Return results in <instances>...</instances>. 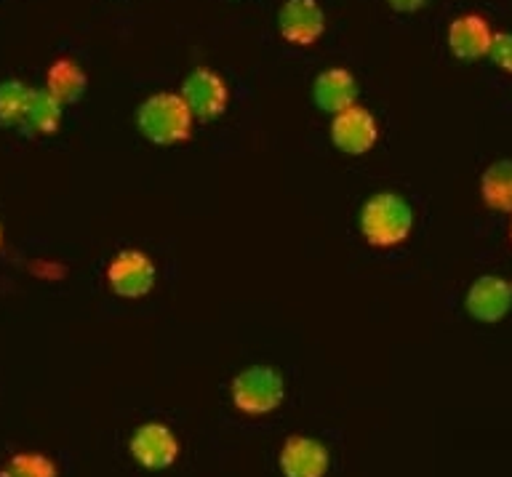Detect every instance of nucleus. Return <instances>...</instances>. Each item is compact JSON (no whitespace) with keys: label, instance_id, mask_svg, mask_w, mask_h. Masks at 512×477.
Returning a JSON list of instances; mask_svg holds the SVG:
<instances>
[{"label":"nucleus","instance_id":"nucleus-1","mask_svg":"<svg viewBox=\"0 0 512 477\" xmlns=\"http://www.w3.org/2000/svg\"><path fill=\"white\" fill-rule=\"evenodd\" d=\"M358 224L368 246H400L414 230V208L398 192H376L360 208Z\"/></svg>","mask_w":512,"mask_h":477},{"label":"nucleus","instance_id":"nucleus-2","mask_svg":"<svg viewBox=\"0 0 512 477\" xmlns=\"http://www.w3.org/2000/svg\"><path fill=\"white\" fill-rule=\"evenodd\" d=\"M136 128L147 142L158 147L187 142L192 136V112L182 94L158 91L147 96L136 110Z\"/></svg>","mask_w":512,"mask_h":477},{"label":"nucleus","instance_id":"nucleus-3","mask_svg":"<svg viewBox=\"0 0 512 477\" xmlns=\"http://www.w3.org/2000/svg\"><path fill=\"white\" fill-rule=\"evenodd\" d=\"M232 403L240 414L264 416L272 414L286 398V382L283 376L270 366H248L243 368L230 387Z\"/></svg>","mask_w":512,"mask_h":477},{"label":"nucleus","instance_id":"nucleus-4","mask_svg":"<svg viewBox=\"0 0 512 477\" xmlns=\"http://www.w3.org/2000/svg\"><path fill=\"white\" fill-rule=\"evenodd\" d=\"M155 262L144 251L126 248L107 264V283L120 299H142L155 288Z\"/></svg>","mask_w":512,"mask_h":477},{"label":"nucleus","instance_id":"nucleus-5","mask_svg":"<svg viewBox=\"0 0 512 477\" xmlns=\"http://www.w3.org/2000/svg\"><path fill=\"white\" fill-rule=\"evenodd\" d=\"M179 94L190 107L192 118L200 120L219 118L227 110V102H230V91H227L224 78L219 72L208 70V67H195L184 78Z\"/></svg>","mask_w":512,"mask_h":477},{"label":"nucleus","instance_id":"nucleus-6","mask_svg":"<svg viewBox=\"0 0 512 477\" xmlns=\"http://www.w3.org/2000/svg\"><path fill=\"white\" fill-rule=\"evenodd\" d=\"M128 451L136 459L139 467L152 472L168 470L179 459V440L166 424L147 422L139 424L128 440Z\"/></svg>","mask_w":512,"mask_h":477},{"label":"nucleus","instance_id":"nucleus-7","mask_svg":"<svg viewBox=\"0 0 512 477\" xmlns=\"http://www.w3.org/2000/svg\"><path fill=\"white\" fill-rule=\"evenodd\" d=\"M278 30L291 46H315L326 32V11L318 0H286L278 11Z\"/></svg>","mask_w":512,"mask_h":477},{"label":"nucleus","instance_id":"nucleus-8","mask_svg":"<svg viewBox=\"0 0 512 477\" xmlns=\"http://www.w3.org/2000/svg\"><path fill=\"white\" fill-rule=\"evenodd\" d=\"M376 136H379V128H376L374 115L360 104L336 112L331 120V142L344 155H366L376 144Z\"/></svg>","mask_w":512,"mask_h":477},{"label":"nucleus","instance_id":"nucleus-9","mask_svg":"<svg viewBox=\"0 0 512 477\" xmlns=\"http://www.w3.org/2000/svg\"><path fill=\"white\" fill-rule=\"evenodd\" d=\"M464 307L478 323H499L512 310V283L499 275H480L467 288Z\"/></svg>","mask_w":512,"mask_h":477},{"label":"nucleus","instance_id":"nucleus-10","mask_svg":"<svg viewBox=\"0 0 512 477\" xmlns=\"http://www.w3.org/2000/svg\"><path fill=\"white\" fill-rule=\"evenodd\" d=\"M446 43L456 59H462V62H478V59L488 56V51H491L494 30H491L486 16L462 14L448 24Z\"/></svg>","mask_w":512,"mask_h":477},{"label":"nucleus","instance_id":"nucleus-11","mask_svg":"<svg viewBox=\"0 0 512 477\" xmlns=\"http://www.w3.org/2000/svg\"><path fill=\"white\" fill-rule=\"evenodd\" d=\"M331 456L328 448L307 435H291L280 448L283 477H326Z\"/></svg>","mask_w":512,"mask_h":477},{"label":"nucleus","instance_id":"nucleus-12","mask_svg":"<svg viewBox=\"0 0 512 477\" xmlns=\"http://www.w3.org/2000/svg\"><path fill=\"white\" fill-rule=\"evenodd\" d=\"M312 99H315L320 110L336 115V112L358 104V83H355L350 70L331 67V70L320 72L315 83H312Z\"/></svg>","mask_w":512,"mask_h":477},{"label":"nucleus","instance_id":"nucleus-13","mask_svg":"<svg viewBox=\"0 0 512 477\" xmlns=\"http://www.w3.org/2000/svg\"><path fill=\"white\" fill-rule=\"evenodd\" d=\"M86 88L88 75L75 59H56V62L48 67L46 91L54 96L62 107L78 102L80 96L86 94Z\"/></svg>","mask_w":512,"mask_h":477},{"label":"nucleus","instance_id":"nucleus-14","mask_svg":"<svg viewBox=\"0 0 512 477\" xmlns=\"http://www.w3.org/2000/svg\"><path fill=\"white\" fill-rule=\"evenodd\" d=\"M62 110V104L56 102L46 88H32V96L30 102H27V110H24V118L19 123V128H24L27 134L35 136L54 134L59 123H62Z\"/></svg>","mask_w":512,"mask_h":477},{"label":"nucleus","instance_id":"nucleus-15","mask_svg":"<svg viewBox=\"0 0 512 477\" xmlns=\"http://www.w3.org/2000/svg\"><path fill=\"white\" fill-rule=\"evenodd\" d=\"M480 198L488 208L512 214V160H496L483 171Z\"/></svg>","mask_w":512,"mask_h":477},{"label":"nucleus","instance_id":"nucleus-16","mask_svg":"<svg viewBox=\"0 0 512 477\" xmlns=\"http://www.w3.org/2000/svg\"><path fill=\"white\" fill-rule=\"evenodd\" d=\"M30 96L32 88L22 80H3L0 83V123L3 126H19Z\"/></svg>","mask_w":512,"mask_h":477},{"label":"nucleus","instance_id":"nucleus-17","mask_svg":"<svg viewBox=\"0 0 512 477\" xmlns=\"http://www.w3.org/2000/svg\"><path fill=\"white\" fill-rule=\"evenodd\" d=\"M0 477H59L56 464L43 454H14L3 467H0Z\"/></svg>","mask_w":512,"mask_h":477},{"label":"nucleus","instance_id":"nucleus-18","mask_svg":"<svg viewBox=\"0 0 512 477\" xmlns=\"http://www.w3.org/2000/svg\"><path fill=\"white\" fill-rule=\"evenodd\" d=\"M488 56L499 70L512 75V32H494V43H491Z\"/></svg>","mask_w":512,"mask_h":477},{"label":"nucleus","instance_id":"nucleus-19","mask_svg":"<svg viewBox=\"0 0 512 477\" xmlns=\"http://www.w3.org/2000/svg\"><path fill=\"white\" fill-rule=\"evenodd\" d=\"M387 3H390L392 11H398V14H414V11L427 6V0H387Z\"/></svg>","mask_w":512,"mask_h":477},{"label":"nucleus","instance_id":"nucleus-20","mask_svg":"<svg viewBox=\"0 0 512 477\" xmlns=\"http://www.w3.org/2000/svg\"><path fill=\"white\" fill-rule=\"evenodd\" d=\"M0 246H3V224H0Z\"/></svg>","mask_w":512,"mask_h":477},{"label":"nucleus","instance_id":"nucleus-21","mask_svg":"<svg viewBox=\"0 0 512 477\" xmlns=\"http://www.w3.org/2000/svg\"><path fill=\"white\" fill-rule=\"evenodd\" d=\"M510 240H512V222H510Z\"/></svg>","mask_w":512,"mask_h":477}]
</instances>
